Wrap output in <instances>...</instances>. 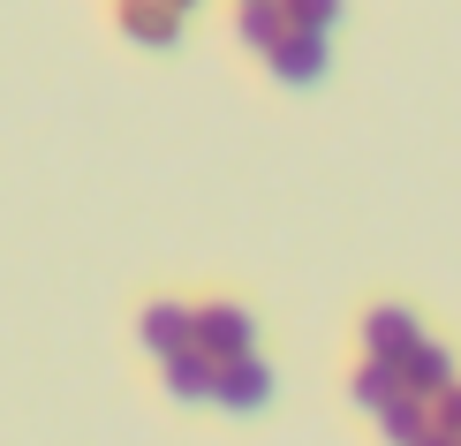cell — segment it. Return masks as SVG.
<instances>
[{"instance_id": "cell-11", "label": "cell", "mask_w": 461, "mask_h": 446, "mask_svg": "<svg viewBox=\"0 0 461 446\" xmlns=\"http://www.w3.org/2000/svg\"><path fill=\"white\" fill-rule=\"evenodd\" d=\"M393 394H401V363H371V356H363V371H356V409L378 416Z\"/></svg>"}, {"instance_id": "cell-6", "label": "cell", "mask_w": 461, "mask_h": 446, "mask_svg": "<svg viewBox=\"0 0 461 446\" xmlns=\"http://www.w3.org/2000/svg\"><path fill=\"white\" fill-rule=\"evenodd\" d=\"M182 23H189V15H175L167 0H122V31L137 38V46H151V53L182 46Z\"/></svg>"}, {"instance_id": "cell-5", "label": "cell", "mask_w": 461, "mask_h": 446, "mask_svg": "<svg viewBox=\"0 0 461 446\" xmlns=\"http://www.w3.org/2000/svg\"><path fill=\"white\" fill-rule=\"evenodd\" d=\"M137 341L151 348V356H175V348H197V310L189 303H144V318H137Z\"/></svg>"}, {"instance_id": "cell-10", "label": "cell", "mask_w": 461, "mask_h": 446, "mask_svg": "<svg viewBox=\"0 0 461 446\" xmlns=\"http://www.w3.org/2000/svg\"><path fill=\"white\" fill-rule=\"evenodd\" d=\"M235 38L249 53H265L273 38H287V8L280 0H242V15H235Z\"/></svg>"}, {"instance_id": "cell-9", "label": "cell", "mask_w": 461, "mask_h": 446, "mask_svg": "<svg viewBox=\"0 0 461 446\" xmlns=\"http://www.w3.org/2000/svg\"><path fill=\"white\" fill-rule=\"evenodd\" d=\"M378 432H386L393 446H416V439L431 432V401H424V394H409V386H401V394L386 401V409H378Z\"/></svg>"}, {"instance_id": "cell-8", "label": "cell", "mask_w": 461, "mask_h": 446, "mask_svg": "<svg viewBox=\"0 0 461 446\" xmlns=\"http://www.w3.org/2000/svg\"><path fill=\"white\" fill-rule=\"evenodd\" d=\"M401 386H409V394H447V386H454V356H447V348H438V341H416L409 348V356H401Z\"/></svg>"}, {"instance_id": "cell-3", "label": "cell", "mask_w": 461, "mask_h": 446, "mask_svg": "<svg viewBox=\"0 0 461 446\" xmlns=\"http://www.w3.org/2000/svg\"><path fill=\"white\" fill-rule=\"evenodd\" d=\"M416 341H424L416 310H401V303H378V310H363V356H371V363H401Z\"/></svg>"}, {"instance_id": "cell-12", "label": "cell", "mask_w": 461, "mask_h": 446, "mask_svg": "<svg viewBox=\"0 0 461 446\" xmlns=\"http://www.w3.org/2000/svg\"><path fill=\"white\" fill-rule=\"evenodd\" d=\"M280 8H287V31H318V38L340 31V0H280Z\"/></svg>"}, {"instance_id": "cell-14", "label": "cell", "mask_w": 461, "mask_h": 446, "mask_svg": "<svg viewBox=\"0 0 461 446\" xmlns=\"http://www.w3.org/2000/svg\"><path fill=\"white\" fill-rule=\"evenodd\" d=\"M416 446H461V439H447V432H424V439H416Z\"/></svg>"}, {"instance_id": "cell-7", "label": "cell", "mask_w": 461, "mask_h": 446, "mask_svg": "<svg viewBox=\"0 0 461 446\" xmlns=\"http://www.w3.org/2000/svg\"><path fill=\"white\" fill-rule=\"evenodd\" d=\"M159 378H167V394H175V401H212V378H220V363L204 356V348H175V356L159 363Z\"/></svg>"}, {"instance_id": "cell-2", "label": "cell", "mask_w": 461, "mask_h": 446, "mask_svg": "<svg viewBox=\"0 0 461 446\" xmlns=\"http://www.w3.org/2000/svg\"><path fill=\"white\" fill-rule=\"evenodd\" d=\"M197 348L212 363L249 356V348H258V318H249L242 303H197Z\"/></svg>"}, {"instance_id": "cell-1", "label": "cell", "mask_w": 461, "mask_h": 446, "mask_svg": "<svg viewBox=\"0 0 461 446\" xmlns=\"http://www.w3.org/2000/svg\"><path fill=\"white\" fill-rule=\"evenodd\" d=\"M265 68H273L280 84L311 91V84H325V68H333V46H325L318 31H287V38H273V46H265Z\"/></svg>"}, {"instance_id": "cell-13", "label": "cell", "mask_w": 461, "mask_h": 446, "mask_svg": "<svg viewBox=\"0 0 461 446\" xmlns=\"http://www.w3.org/2000/svg\"><path fill=\"white\" fill-rule=\"evenodd\" d=\"M431 432H447V439H461V378L447 386V394H431Z\"/></svg>"}, {"instance_id": "cell-4", "label": "cell", "mask_w": 461, "mask_h": 446, "mask_svg": "<svg viewBox=\"0 0 461 446\" xmlns=\"http://www.w3.org/2000/svg\"><path fill=\"white\" fill-rule=\"evenodd\" d=\"M212 401H220V409H242V416L273 401V371L258 363V348H249V356H227V363H220V378H212Z\"/></svg>"}, {"instance_id": "cell-15", "label": "cell", "mask_w": 461, "mask_h": 446, "mask_svg": "<svg viewBox=\"0 0 461 446\" xmlns=\"http://www.w3.org/2000/svg\"><path fill=\"white\" fill-rule=\"evenodd\" d=\"M167 8H175V15H189V8H204V0H167Z\"/></svg>"}]
</instances>
